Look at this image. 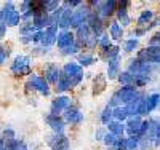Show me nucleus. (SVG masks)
<instances>
[{"instance_id": "1", "label": "nucleus", "mask_w": 160, "mask_h": 150, "mask_svg": "<svg viewBox=\"0 0 160 150\" xmlns=\"http://www.w3.org/2000/svg\"><path fill=\"white\" fill-rule=\"evenodd\" d=\"M139 96H141V93L138 91L136 86H122L112 94V98L109 99L108 105L112 107V109L120 107V105H127V104L133 102L135 99H138Z\"/></svg>"}, {"instance_id": "2", "label": "nucleus", "mask_w": 160, "mask_h": 150, "mask_svg": "<svg viewBox=\"0 0 160 150\" xmlns=\"http://www.w3.org/2000/svg\"><path fill=\"white\" fill-rule=\"evenodd\" d=\"M75 43L78 45V48H95L96 45H99V38L93 35L88 24H85L75 31Z\"/></svg>"}, {"instance_id": "3", "label": "nucleus", "mask_w": 160, "mask_h": 150, "mask_svg": "<svg viewBox=\"0 0 160 150\" xmlns=\"http://www.w3.org/2000/svg\"><path fill=\"white\" fill-rule=\"evenodd\" d=\"M91 13H93V10H91V7L87 5V3H82L78 8L72 10V22H71V27L77 31L78 27L88 24V19H90V16H91Z\"/></svg>"}, {"instance_id": "4", "label": "nucleus", "mask_w": 160, "mask_h": 150, "mask_svg": "<svg viewBox=\"0 0 160 150\" xmlns=\"http://www.w3.org/2000/svg\"><path fill=\"white\" fill-rule=\"evenodd\" d=\"M158 104H160V94H158V93L144 94L142 102H141V110H139V115H141V117L149 115L152 110H155V109L158 107Z\"/></svg>"}, {"instance_id": "5", "label": "nucleus", "mask_w": 160, "mask_h": 150, "mask_svg": "<svg viewBox=\"0 0 160 150\" xmlns=\"http://www.w3.org/2000/svg\"><path fill=\"white\" fill-rule=\"evenodd\" d=\"M138 59L146 61L149 64H160V46H148L138 53Z\"/></svg>"}, {"instance_id": "6", "label": "nucleus", "mask_w": 160, "mask_h": 150, "mask_svg": "<svg viewBox=\"0 0 160 150\" xmlns=\"http://www.w3.org/2000/svg\"><path fill=\"white\" fill-rule=\"evenodd\" d=\"M93 5L96 7L95 13H98L102 19H108L114 15V13H117V2L115 0H106V2L93 3Z\"/></svg>"}, {"instance_id": "7", "label": "nucleus", "mask_w": 160, "mask_h": 150, "mask_svg": "<svg viewBox=\"0 0 160 150\" xmlns=\"http://www.w3.org/2000/svg\"><path fill=\"white\" fill-rule=\"evenodd\" d=\"M72 105V101L69 96H66V94H59L58 98L53 99L51 102V114L53 115H61L62 112H66L68 109Z\"/></svg>"}, {"instance_id": "8", "label": "nucleus", "mask_w": 160, "mask_h": 150, "mask_svg": "<svg viewBox=\"0 0 160 150\" xmlns=\"http://www.w3.org/2000/svg\"><path fill=\"white\" fill-rule=\"evenodd\" d=\"M142 121H144V118L139 117V115L130 117V118L125 121V133L128 134V138H138L139 129H141V126H142Z\"/></svg>"}, {"instance_id": "9", "label": "nucleus", "mask_w": 160, "mask_h": 150, "mask_svg": "<svg viewBox=\"0 0 160 150\" xmlns=\"http://www.w3.org/2000/svg\"><path fill=\"white\" fill-rule=\"evenodd\" d=\"M31 58L29 56H24V54H21V56H18L15 59V62H13L11 65V70L15 72L16 75H26L29 70H31Z\"/></svg>"}, {"instance_id": "10", "label": "nucleus", "mask_w": 160, "mask_h": 150, "mask_svg": "<svg viewBox=\"0 0 160 150\" xmlns=\"http://www.w3.org/2000/svg\"><path fill=\"white\" fill-rule=\"evenodd\" d=\"M88 27H90L91 34L99 38V37L104 34V19L98 15V13L93 11L91 16H90V19H88Z\"/></svg>"}, {"instance_id": "11", "label": "nucleus", "mask_w": 160, "mask_h": 150, "mask_svg": "<svg viewBox=\"0 0 160 150\" xmlns=\"http://www.w3.org/2000/svg\"><path fill=\"white\" fill-rule=\"evenodd\" d=\"M48 145L53 150H69V139L66 134H55L48 138Z\"/></svg>"}, {"instance_id": "12", "label": "nucleus", "mask_w": 160, "mask_h": 150, "mask_svg": "<svg viewBox=\"0 0 160 150\" xmlns=\"http://www.w3.org/2000/svg\"><path fill=\"white\" fill-rule=\"evenodd\" d=\"M45 121L48 123V126L53 129L55 134H64V128H66V121L61 115H53V114H48L45 117Z\"/></svg>"}, {"instance_id": "13", "label": "nucleus", "mask_w": 160, "mask_h": 150, "mask_svg": "<svg viewBox=\"0 0 160 150\" xmlns=\"http://www.w3.org/2000/svg\"><path fill=\"white\" fill-rule=\"evenodd\" d=\"M29 85L38 91L40 94H43V96H48L50 94V83L45 80V77H38V75H31L29 78Z\"/></svg>"}, {"instance_id": "14", "label": "nucleus", "mask_w": 160, "mask_h": 150, "mask_svg": "<svg viewBox=\"0 0 160 150\" xmlns=\"http://www.w3.org/2000/svg\"><path fill=\"white\" fill-rule=\"evenodd\" d=\"M62 74L68 77L69 80H74L80 75H83V67L80 65L77 61H69V62H66L64 67H62Z\"/></svg>"}, {"instance_id": "15", "label": "nucleus", "mask_w": 160, "mask_h": 150, "mask_svg": "<svg viewBox=\"0 0 160 150\" xmlns=\"http://www.w3.org/2000/svg\"><path fill=\"white\" fill-rule=\"evenodd\" d=\"M75 43V34L72 31H59L58 34V40H56V45L58 48L62 51L66 48H69Z\"/></svg>"}, {"instance_id": "16", "label": "nucleus", "mask_w": 160, "mask_h": 150, "mask_svg": "<svg viewBox=\"0 0 160 150\" xmlns=\"http://www.w3.org/2000/svg\"><path fill=\"white\" fill-rule=\"evenodd\" d=\"M58 29L59 27L56 24H51L50 27H47V29L43 31V40H42V46L45 48H50L56 43V40H58Z\"/></svg>"}, {"instance_id": "17", "label": "nucleus", "mask_w": 160, "mask_h": 150, "mask_svg": "<svg viewBox=\"0 0 160 150\" xmlns=\"http://www.w3.org/2000/svg\"><path fill=\"white\" fill-rule=\"evenodd\" d=\"M64 121L66 123H69V125H78V123H82L83 121V114L80 109L71 105L68 110L64 112Z\"/></svg>"}, {"instance_id": "18", "label": "nucleus", "mask_w": 160, "mask_h": 150, "mask_svg": "<svg viewBox=\"0 0 160 150\" xmlns=\"http://www.w3.org/2000/svg\"><path fill=\"white\" fill-rule=\"evenodd\" d=\"M117 22L122 27H127L131 22V19L128 16V2H127V0L117 3Z\"/></svg>"}, {"instance_id": "19", "label": "nucleus", "mask_w": 160, "mask_h": 150, "mask_svg": "<svg viewBox=\"0 0 160 150\" xmlns=\"http://www.w3.org/2000/svg\"><path fill=\"white\" fill-rule=\"evenodd\" d=\"M71 22H72V10L62 3V13H61V18H59V22H58V27L61 31H69L71 27Z\"/></svg>"}, {"instance_id": "20", "label": "nucleus", "mask_w": 160, "mask_h": 150, "mask_svg": "<svg viewBox=\"0 0 160 150\" xmlns=\"http://www.w3.org/2000/svg\"><path fill=\"white\" fill-rule=\"evenodd\" d=\"M59 77H61V69H58V65L50 64L45 69V80L48 81V83H55L56 85V81L59 80Z\"/></svg>"}, {"instance_id": "21", "label": "nucleus", "mask_w": 160, "mask_h": 150, "mask_svg": "<svg viewBox=\"0 0 160 150\" xmlns=\"http://www.w3.org/2000/svg\"><path fill=\"white\" fill-rule=\"evenodd\" d=\"M109 35L114 42H122V37H123V27L117 22V19H114L109 26Z\"/></svg>"}, {"instance_id": "22", "label": "nucleus", "mask_w": 160, "mask_h": 150, "mask_svg": "<svg viewBox=\"0 0 160 150\" xmlns=\"http://www.w3.org/2000/svg\"><path fill=\"white\" fill-rule=\"evenodd\" d=\"M120 75V58L108 62V78L109 80H115Z\"/></svg>"}, {"instance_id": "23", "label": "nucleus", "mask_w": 160, "mask_h": 150, "mask_svg": "<svg viewBox=\"0 0 160 150\" xmlns=\"http://www.w3.org/2000/svg\"><path fill=\"white\" fill-rule=\"evenodd\" d=\"M108 133L115 134L117 138H123V134H125V123H120V121H117V120H112L111 123L108 125Z\"/></svg>"}, {"instance_id": "24", "label": "nucleus", "mask_w": 160, "mask_h": 150, "mask_svg": "<svg viewBox=\"0 0 160 150\" xmlns=\"http://www.w3.org/2000/svg\"><path fill=\"white\" fill-rule=\"evenodd\" d=\"M102 59L104 61H108V62H111V61H114V59H117V58H120V48L117 46V45H112L111 48H108V50H104L102 51Z\"/></svg>"}, {"instance_id": "25", "label": "nucleus", "mask_w": 160, "mask_h": 150, "mask_svg": "<svg viewBox=\"0 0 160 150\" xmlns=\"http://www.w3.org/2000/svg\"><path fill=\"white\" fill-rule=\"evenodd\" d=\"M112 115H114V120L120 121V123H125V121L130 118V115H128V112H127V107H125V105H120V107L112 109Z\"/></svg>"}, {"instance_id": "26", "label": "nucleus", "mask_w": 160, "mask_h": 150, "mask_svg": "<svg viewBox=\"0 0 160 150\" xmlns=\"http://www.w3.org/2000/svg\"><path fill=\"white\" fill-rule=\"evenodd\" d=\"M72 86H71V80L66 77L64 74H62V70H61V77H59V80L56 81V91L59 93V94H62L64 91H69Z\"/></svg>"}, {"instance_id": "27", "label": "nucleus", "mask_w": 160, "mask_h": 150, "mask_svg": "<svg viewBox=\"0 0 160 150\" xmlns=\"http://www.w3.org/2000/svg\"><path fill=\"white\" fill-rule=\"evenodd\" d=\"M96 61V58L93 56L91 53H80L78 58H77V62L82 65V67H88V65H93Z\"/></svg>"}, {"instance_id": "28", "label": "nucleus", "mask_w": 160, "mask_h": 150, "mask_svg": "<svg viewBox=\"0 0 160 150\" xmlns=\"http://www.w3.org/2000/svg\"><path fill=\"white\" fill-rule=\"evenodd\" d=\"M154 19V11L152 10H144L138 16V24L139 26H149V22Z\"/></svg>"}, {"instance_id": "29", "label": "nucleus", "mask_w": 160, "mask_h": 150, "mask_svg": "<svg viewBox=\"0 0 160 150\" xmlns=\"http://www.w3.org/2000/svg\"><path fill=\"white\" fill-rule=\"evenodd\" d=\"M117 80L120 81V85H122V86H133V75L128 70L120 72V75H118Z\"/></svg>"}, {"instance_id": "30", "label": "nucleus", "mask_w": 160, "mask_h": 150, "mask_svg": "<svg viewBox=\"0 0 160 150\" xmlns=\"http://www.w3.org/2000/svg\"><path fill=\"white\" fill-rule=\"evenodd\" d=\"M151 81V75H142V74H139V75H133V86H146Z\"/></svg>"}, {"instance_id": "31", "label": "nucleus", "mask_w": 160, "mask_h": 150, "mask_svg": "<svg viewBox=\"0 0 160 150\" xmlns=\"http://www.w3.org/2000/svg\"><path fill=\"white\" fill-rule=\"evenodd\" d=\"M114 120V115H112V107H109V105H106L104 109H102V112H101V121L108 126L111 121Z\"/></svg>"}, {"instance_id": "32", "label": "nucleus", "mask_w": 160, "mask_h": 150, "mask_svg": "<svg viewBox=\"0 0 160 150\" xmlns=\"http://www.w3.org/2000/svg\"><path fill=\"white\" fill-rule=\"evenodd\" d=\"M139 46V40L136 37H131L128 40H125V43H123V50L127 53H131V51H135L136 48Z\"/></svg>"}, {"instance_id": "33", "label": "nucleus", "mask_w": 160, "mask_h": 150, "mask_svg": "<svg viewBox=\"0 0 160 150\" xmlns=\"http://www.w3.org/2000/svg\"><path fill=\"white\" fill-rule=\"evenodd\" d=\"M118 139H120V138H117L115 134H112V133H106L102 142H104V145H108V148H111V147H112V148H115V145H117Z\"/></svg>"}, {"instance_id": "34", "label": "nucleus", "mask_w": 160, "mask_h": 150, "mask_svg": "<svg viewBox=\"0 0 160 150\" xmlns=\"http://www.w3.org/2000/svg\"><path fill=\"white\" fill-rule=\"evenodd\" d=\"M99 46L102 48V51L112 46V38H111V35H109V34H106V32H104V34L99 37Z\"/></svg>"}, {"instance_id": "35", "label": "nucleus", "mask_w": 160, "mask_h": 150, "mask_svg": "<svg viewBox=\"0 0 160 150\" xmlns=\"http://www.w3.org/2000/svg\"><path fill=\"white\" fill-rule=\"evenodd\" d=\"M139 147L138 138H127V150H136Z\"/></svg>"}, {"instance_id": "36", "label": "nucleus", "mask_w": 160, "mask_h": 150, "mask_svg": "<svg viewBox=\"0 0 160 150\" xmlns=\"http://www.w3.org/2000/svg\"><path fill=\"white\" fill-rule=\"evenodd\" d=\"M77 53H80V48H78L77 43H74L72 46H69V48H66V50L61 51L62 56H69V54H77Z\"/></svg>"}, {"instance_id": "37", "label": "nucleus", "mask_w": 160, "mask_h": 150, "mask_svg": "<svg viewBox=\"0 0 160 150\" xmlns=\"http://www.w3.org/2000/svg\"><path fill=\"white\" fill-rule=\"evenodd\" d=\"M19 21H21V13H19V11H15V13L10 16L7 26H16V24H19Z\"/></svg>"}, {"instance_id": "38", "label": "nucleus", "mask_w": 160, "mask_h": 150, "mask_svg": "<svg viewBox=\"0 0 160 150\" xmlns=\"http://www.w3.org/2000/svg\"><path fill=\"white\" fill-rule=\"evenodd\" d=\"M115 150H127V138H120L117 145H115Z\"/></svg>"}, {"instance_id": "39", "label": "nucleus", "mask_w": 160, "mask_h": 150, "mask_svg": "<svg viewBox=\"0 0 160 150\" xmlns=\"http://www.w3.org/2000/svg\"><path fill=\"white\" fill-rule=\"evenodd\" d=\"M149 46H160V32H157L149 42Z\"/></svg>"}, {"instance_id": "40", "label": "nucleus", "mask_w": 160, "mask_h": 150, "mask_svg": "<svg viewBox=\"0 0 160 150\" xmlns=\"http://www.w3.org/2000/svg\"><path fill=\"white\" fill-rule=\"evenodd\" d=\"M8 58V51L7 50H3L2 46H0V65H2L3 64V61Z\"/></svg>"}, {"instance_id": "41", "label": "nucleus", "mask_w": 160, "mask_h": 150, "mask_svg": "<svg viewBox=\"0 0 160 150\" xmlns=\"http://www.w3.org/2000/svg\"><path fill=\"white\" fill-rule=\"evenodd\" d=\"M106 133H108V131H106V129H99V131L96 133V139L102 141V139H104V136H106Z\"/></svg>"}, {"instance_id": "42", "label": "nucleus", "mask_w": 160, "mask_h": 150, "mask_svg": "<svg viewBox=\"0 0 160 150\" xmlns=\"http://www.w3.org/2000/svg\"><path fill=\"white\" fill-rule=\"evenodd\" d=\"M5 32H7V24L0 22V37H3V35H5Z\"/></svg>"}, {"instance_id": "43", "label": "nucleus", "mask_w": 160, "mask_h": 150, "mask_svg": "<svg viewBox=\"0 0 160 150\" xmlns=\"http://www.w3.org/2000/svg\"><path fill=\"white\" fill-rule=\"evenodd\" d=\"M136 150H139V148H136Z\"/></svg>"}]
</instances>
